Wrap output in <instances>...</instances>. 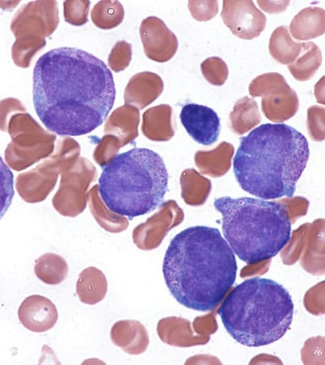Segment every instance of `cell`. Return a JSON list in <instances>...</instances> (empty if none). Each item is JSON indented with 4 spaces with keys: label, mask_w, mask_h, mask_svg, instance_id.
I'll list each match as a JSON object with an SVG mask.
<instances>
[{
    "label": "cell",
    "mask_w": 325,
    "mask_h": 365,
    "mask_svg": "<svg viewBox=\"0 0 325 365\" xmlns=\"http://www.w3.org/2000/svg\"><path fill=\"white\" fill-rule=\"evenodd\" d=\"M234 154L231 145L222 143L212 152H199L196 155L198 167L206 173L221 175L230 167V161Z\"/></svg>",
    "instance_id": "obj_15"
},
{
    "label": "cell",
    "mask_w": 325,
    "mask_h": 365,
    "mask_svg": "<svg viewBox=\"0 0 325 365\" xmlns=\"http://www.w3.org/2000/svg\"><path fill=\"white\" fill-rule=\"evenodd\" d=\"M310 156L309 141L293 127L265 123L240 139L234 160L236 180L263 200L291 198Z\"/></svg>",
    "instance_id": "obj_3"
},
{
    "label": "cell",
    "mask_w": 325,
    "mask_h": 365,
    "mask_svg": "<svg viewBox=\"0 0 325 365\" xmlns=\"http://www.w3.org/2000/svg\"><path fill=\"white\" fill-rule=\"evenodd\" d=\"M221 16L235 36L245 40L258 38L267 23L265 15L252 1H224Z\"/></svg>",
    "instance_id": "obj_7"
},
{
    "label": "cell",
    "mask_w": 325,
    "mask_h": 365,
    "mask_svg": "<svg viewBox=\"0 0 325 365\" xmlns=\"http://www.w3.org/2000/svg\"><path fill=\"white\" fill-rule=\"evenodd\" d=\"M214 207L222 215L224 240L241 261L256 264L279 255L291 238L285 205L267 200L223 197Z\"/></svg>",
    "instance_id": "obj_5"
},
{
    "label": "cell",
    "mask_w": 325,
    "mask_h": 365,
    "mask_svg": "<svg viewBox=\"0 0 325 365\" xmlns=\"http://www.w3.org/2000/svg\"><path fill=\"white\" fill-rule=\"evenodd\" d=\"M108 291L107 281L103 275L99 280L87 279L81 275L76 284V293L82 303L94 305L102 302Z\"/></svg>",
    "instance_id": "obj_17"
},
{
    "label": "cell",
    "mask_w": 325,
    "mask_h": 365,
    "mask_svg": "<svg viewBox=\"0 0 325 365\" xmlns=\"http://www.w3.org/2000/svg\"><path fill=\"white\" fill-rule=\"evenodd\" d=\"M141 41L147 57L159 63L167 62L179 49V40L164 22L157 17H149L141 23Z\"/></svg>",
    "instance_id": "obj_9"
},
{
    "label": "cell",
    "mask_w": 325,
    "mask_h": 365,
    "mask_svg": "<svg viewBox=\"0 0 325 365\" xmlns=\"http://www.w3.org/2000/svg\"><path fill=\"white\" fill-rule=\"evenodd\" d=\"M232 121L234 130L241 134L258 125L260 117L256 103L248 98L240 100L232 114Z\"/></svg>",
    "instance_id": "obj_16"
},
{
    "label": "cell",
    "mask_w": 325,
    "mask_h": 365,
    "mask_svg": "<svg viewBox=\"0 0 325 365\" xmlns=\"http://www.w3.org/2000/svg\"><path fill=\"white\" fill-rule=\"evenodd\" d=\"M324 109L312 108L309 110V123L311 133L316 140H323Z\"/></svg>",
    "instance_id": "obj_21"
},
{
    "label": "cell",
    "mask_w": 325,
    "mask_h": 365,
    "mask_svg": "<svg viewBox=\"0 0 325 365\" xmlns=\"http://www.w3.org/2000/svg\"><path fill=\"white\" fill-rule=\"evenodd\" d=\"M14 194V174L0 157V220L8 211Z\"/></svg>",
    "instance_id": "obj_18"
},
{
    "label": "cell",
    "mask_w": 325,
    "mask_h": 365,
    "mask_svg": "<svg viewBox=\"0 0 325 365\" xmlns=\"http://www.w3.org/2000/svg\"><path fill=\"white\" fill-rule=\"evenodd\" d=\"M322 63V53L316 44L304 43V51L297 60L288 66L289 72L299 81H309L315 76Z\"/></svg>",
    "instance_id": "obj_13"
},
{
    "label": "cell",
    "mask_w": 325,
    "mask_h": 365,
    "mask_svg": "<svg viewBox=\"0 0 325 365\" xmlns=\"http://www.w3.org/2000/svg\"><path fill=\"white\" fill-rule=\"evenodd\" d=\"M294 314L293 299L286 288L262 278L242 282L218 311L230 336L250 347L280 340L291 327Z\"/></svg>",
    "instance_id": "obj_4"
},
{
    "label": "cell",
    "mask_w": 325,
    "mask_h": 365,
    "mask_svg": "<svg viewBox=\"0 0 325 365\" xmlns=\"http://www.w3.org/2000/svg\"><path fill=\"white\" fill-rule=\"evenodd\" d=\"M188 8L193 19L198 21H209L217 15V1H189Z\"/></svg>",
    "instance_id": "obj_20"
},
{
    "label": "cell",
    "mask_w": 325,
    "mask_h": 365,
    "mask_svg": "<svg viewBox=\"0 0 325 365\" xmlns=\"http://www.w3.org/2000/svg\"><path fill=\"white\" fill-rule=\"evenodd\" d=\"M289 31L295 39L301 41L322 36L325 33V11L316 7L303 9L294 17Z\"/></svg>",
    "instance_id": "obj_11"
},
{
    "label": "cell",
    "mask_w": 325,
    "mask_h": 365,
    "mask_svg": "<svg viewBox=\"0 0 325 365\" xmlns=\"http://www.w3.org/2000/svg\"><path fill=\"white\" fill-rule=\"evenodd\" d=\"M180 120L187 133L199 144L211 145L220 136V118L215 110L205 106L186 104L181 109Z\"/></svg>",
    "instance_id": "obj_8"
},
{
    "label": "cell",
    "mask_w": 325,
    "mask_h": 365,
    "mask_svg": "<svg viewBox=\"0 0 325 365\" xmlns=\"http://www.w3.org/2000/svg\"><path fill=\"white\" fill-rule=\"evenodd\" d=\"M289 1H257L259 8L269 14L281 13L285 11Z\"/></svg>",
    "instance_id": "obj_22"
},
{
    "label": "cell",
    "mask_w": 325,
    "mask_h": 365,
    "mask_svg": "<svg viewBox=\"0 0 325 365\" xmlns=\"http://www.w3.org/2000/svg\"><path fill=\"white\" fill-rule=\"evenodd\" d=\"M297 94L291 87L281 91L279 96L264 98L263 108L269 120L279 122L289 119L298 109Z\"/></svg>",
    "instance_id": "obj_14"
},
{
    "label": "cell",
    "mask_w": 325,
    "mask_h": 365,
    "mask_svg": "<svg viewBox=\"0 0 325 365\" xmlns=\"http://www.w3.org/2000/svg\"><path fill=\"white\" fill-rule=\"evenodd\" d=\"M201 71L204 78L211 85L220 86L226 83L229 68L226 62L219 57L206 58L201 63Z\"/></svg>",
    "instance_id": "obj_19"
},
{
    "label": "cell",
    "mask_w": 325,
    "mask_h": 365,
    "mask_svg": "<svg viewBox=\"0 0 325 365\" xmlns=\"http://www.w3.org/2000/svg\"><path fill=\"white\" fill-rule=\"evenodd\" d=\"M234 252L217 228L184 230L165 252L163 274L171 295L182 306L199 312L214 310L237 278Z\"/></svg>",
    "instance_id": "obj_2"
},
{
    "label": "cell",
    "mask_w": 325,
    "mask_h": 365,
    "mask_svg": "<svg viewBox=\"0 0 325 365\" xmlns=\"http://www.w3.org/2000/svg\"><path fill=\"white\" fill-rule=\"evenodd\" d=\"M304 43H295L286 26L276 28L269 41V52L277 62L289 66L304 51Z\"/></svg>",
    "instance_id": "obj_12"
},
{
    "label": "cell",
    "mask_w": 325,
    "mask_h": 365,
    "mask_svg": "<svg viewBox=\"0 0 325 365\" xmlns=\"http://www.w3.org/2000/svg\"><path fill=\"white\" fill-rule=\"evenodd\" d=\"M116 93L109 67L85 51L60 47L35 64L34 109L44 125L59 136L79 137L96 130L114 108Z\"/></svg>",
    "instance_id": "obj_1"
},
{
    "label": "cell",
    "mask_w": 325,
    "mask_h": 365,
    "mask_svg": "<svg viewBox=\"0 0 325 365\" xmlns=\"http://www.w3.org/2000/svg\"><path fill=\"white\" fill-rule=\"evenodd\" d=\"M56 305L46 297L34 295L27 297L20 306L19 317L29 331L44 333L50 331L58 321Z\"/></svg>",
    "instance_id": "obj_10"
},
{
    "label": "cell",
    "mask_w": 325,
    "mask_h": 365,
    "mask_svg": "<svg viewBox=\"0 0 325 365\" xmlns=\"http://www.w3.org/2000/svg\"><path fill=\"white\" fill-rule=\"evenodd\" d=\"M169 187L163 158L146 148H134L112 158L99 180V193L117 215L143 216L161 206Z\"/></svg>",
    "instance_id": "obj_6"
}]
</instances>
